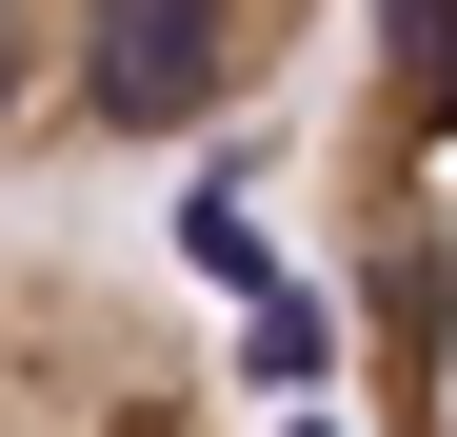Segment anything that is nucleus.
Returning a JSON list of instances; mask_svg holds the SVG:
<instances>
[{
  "label": "nucleus",
  "mask_w": 457,
  "mask_h": 437,
  "mask_svg": "<svg viewBox=\"0 0 457 437\" xmlns=\"http://www.w3.org/2000/svg\"><path fill=\"white\" fill-rule=\"evenodd\" d=\"M298 218L378 437H457V21H358L298 80Z\"/></svg>",
  "instance_id": "f257e3e1"
},
{
  "label": "nucleus",
  "mask_w": 457,
  "mask_h": 437,
  "mask_svg": "<svg viewBox=\"0 0 457 437\" xmlns=\"http://www.w3.org/2000/svg\"><path fill=\"white\" fill-rule=\"evenodd\" d=\"M0 437H239V398L139 259L0 239Z\"/></svg>",
  "instance_id": "f03ea898"
},
{
  "label": "nucleus",
  "mask_w": 457,
  "mask_h": 437,
  "mask_svg": "<svg viewBox=\"0 0 457 437\" xmlns=\"http://www.w3.org/2000/svg\"><path fill=\"white\" fill-rule=\"evenodd\" d=\"M319 80V40L298 21H239V0H199V21H0V160H120V139H199L239 100H298Z\"/></svg>",
  "instance_id": "7ed1b4c3"
}]
</instances>
